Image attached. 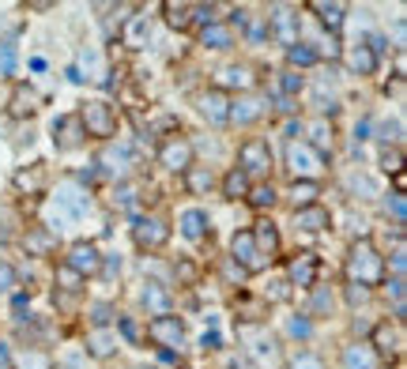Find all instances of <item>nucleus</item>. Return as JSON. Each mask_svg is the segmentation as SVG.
Wrapping results in <instances>:
<instances>
[{"label":"nucleus","mask_w":407,"mask_h":369,"mask_svg":"<svg viewBox=\"0 0 407 369\" xmlns=\"http://www.w3.org/2000/svg\"><path fill=\"white\" fill-rule=\"evenodd\" d=\"M347 279L355 283V287H374V283H381L385 279V260H381V253H377L374 245L366 242H355L351 245V253H347Z\"/></svg>","instance_id":"nucleus-1"},{"label":"nucleus","mask_w":407,"mask_h":369,"mask_svg":"<svg viewBox=\"0 0 407 369\" xmlns=\"http://www.w3.org/2000/svg\"><path fill=\"white\" fill-rule=\"evenodd\" d=\"M286 166H291V173L298 181H313L328 162H325V155H317L305 140H294V143H286Z\"/></svg>","instance_id":"nucleus-2"},{"label":"nucleus","mask_w":407,"mask_h":369,"mask_svg":"<svg viewBox=\"0 0 407 369\" xmlns=\"http://www.w3.org/2000/svg\"><path fill=\"white\" fill-rule=\"evenodd\" d=\"M79 125H83V136L109 140V136L117 132V113H114V106H106V102H87L79 109Z\"/></svg>","instance_id":"nucleus-3"},{"label":"nucleus","mask_w":407,"mask_h":369,"mask_svg":"<svg viewBox=\"0 0 407 369\" xmlns=\"http://www.w3.org/2000/svg\"><path fill=\"white\" fill-rule=\"evenodd\" d=\"M197 109H200V117L208 125H226L230 121V98L219 87L200 91V95H197Z\"/></svg>","instance_id":"nucleus-4"},{"label":"nucleus","mask_w":407,"mask_h":369,"mask_svg":"<svg viewBox=\"0 0 407 369\" xmlns=\"http://www.w3.org/2000/svg\"><path fill=\"white\" fill-rule=\"evenodd\" d=\"M230 253H234V264L242 267V272H264V256H261V249H256L253 242V234L249 230H242V234H234V242H230Z\"/></svg>","instance_id":"nucleus-5"},{"label":"nucleus","mask_w":407,"mask_h":369,"mask_svg":"<svg viewBox=\"0 0 407 369\" xmlns=\"http://www.w3.org/2000/svg\"><path fill=\"white\" fill-rule=\"evenodd\" d=\"M147 336H151L159 347H166V350H174V347L181 350V343H185V324H181L178 317H170V313H166V317H155L151 324H147Z\"/></svg>","instance_id":"nucleus-6"},{"label":"nucleus","mask_w":407,"mask_h":369,"mask_svg":"<svg viewBox=\"0 0 407 369\" xmlns=\"http://www.w3.org/2000/svg\"><path fill=\"white\" fill-rule=\"evenodd\" d=\"M238 170L245 173H268V166H272V151H268V143L264 140H245L242 143V151H238Z\"/></svg>","instance_id":"nucleus-7"},{"label":"nucleus","mask_w":407,"mask_h":369,"mask_svg":"<svg viewBox=\"0 0 407 369\" xmlns=\"http://www.w3.org/2000/svg\"><path fill=\"white\" fill-rule=\"evenodd\" d=\"M132 237H136L140 249H162L166 242H170V226H166L162 219H136Z\"/></svg>","instance_id":"nucleus-8"},{"label":"nucleus","mask_w":407,"mask_h":369,"mask_svg":"<svg viewBox=\"0 0 407 369\" xmlns=\"http://www.w3.org/2000/svg\"><path fill=\"white\" fill-rule=\"evenodd\" d=\"M64 267H72V272L79 275H95L98 267H102V256H98V249L91 245V242H76L68 249V260H64Z\"/></svg>","instance_id":"nucleus-9"},{"label":"nucleus","mask_w":407,"mask_h":369,"mask_svg":"<svg viewBox=\"0 0 407 369\" xmlns=\"http://www.w3.org/2000/svg\"><path fill=\"white\" fill-rule=\"evenodd\" d=\"M159 162L166 166V170H189L192 166V143L189 140H170V143H162L159 147Z\"/></svg>","instance_id":"nucleus-10"},{"label":"nucleus","mask_w":407,"mask_h":369,"mask_svg":"<svg viewBox=\"0 0 407 369\" xmlns=\"http://www.w3.org/2000/svg\"><path fill=\"white\" fill-rule=\"evenodd\" d=\"M53 140H57L61 151H76V147L83 143L79 117H61V121H53Z\"/></svg>","instance_id":"nucleus-11"},{"label":"nucleus","mask_w":407,"mask_h":369,"mask_svg":"<svg viewBox=\"0 0 407 369\" xmlns=\"http://www.w3.org/2000/svg\"><path fill=\"white\" fill-rule=\"evenodd\" d=\"M272 34L291 49V45L298 42V15H294L291 8H275L272 12Z\"/></svg>","instance_id":"nucleus-12"},{"label":"nucleus","mask_w":407,"mask_h":369,"mask_svg":"<svg viewBox=\"0 0 407 369\" xmlns=\"http://www.w3.org/2000/svg\"><path fill=\"white\" fill-rule=\"evenodd\" d=\"M286 272H291V283H298V287H313V279H317V253H298Z\"/></svg>","instance_id":"nucleus-13"},{"label":"nucleus","mask_w":407,"mask_h":369,"mask_svg":"<svg viewBox=\"0 0 407 369\" xmlns=\"http://www.w3.org/2000/svg\"><path fill=\"white\" fill-rule=\"evenodd\" d=\"M377 350L374 343H351L344 350V369H377Z\"/></svg>","instance_id":"nucleus-14"},{"label":"nucleus","mask_w":407,"mask_h":369,"mask_svg":"<svg viewBox=\"0 0 407 369\" xmlns=\"http://www.w3.org/2000/svg\"><path fill=\"white\" fill-rule=\"evenodd\" d=\"M38 106H42V95L34 87H15L12 102H8V113H12V117H31Z\"/></svg>","instance_id":"nucleus-15"},{"label":"nucleus","mask_w":407,"mask_h":369,"mask_svg":"<svg viewBox=\"0 0 407 369\" xmlns=\"http://www.w3.org/2000/svg\"><path fill=\"white\" fill-rule=\"evenodd\" d=\"M261 113H264V102H261V98H253V95L230 102V121H238V125H253Z\"/></svg>","instance_id":"nucleus-16"},{"label":"nucleus","mask_w":407,"mask_h":369,"mask_svg":"<svg viewBox=\"0 0 407 369\" xmlns=\"http://www.w3.org/2000/svg\"><path fill=\"white\" fill-rule=\"evenodd\" d=\"M294 226L305 230V234H317V230H325L328 226V211L325 207H302V211H294Z\"/></svg>","instance_id":"nucleus-17"},{"label":"nucleus","mask_w":407,"mask_h":369,"mask_svg":"<svg viewBox=\"0 0 407 369\" xmlns=\"http://www.w3.org/2000/svg\"><path fill=\"white\" fill-rule=\"evenodd\" d=\"M140 298H144V306L151 309L155 317H166V313H170V290H166L162 283H147Z\"/></svg>","instance_id":"nucleus-18"},{"label":"nucleus","mask_w":407,"mask_h":369,"mask_svg":"<svg viewBox=\"0 0 407 369\" xmlns=\"http://www.w3.org/2000/svg\"><path fill=\"white\" fill-rule=\"evenodd\" d=\"M200 42L208 45V49H230V45H234V31L223 26V23H211V26L200 31Z\"/></svg>","instance_id":"nucleus-19"},{"label":"nucleus","mask_w":407,"mask_h":369,"mask_svg":"<svg viewBox=\"0 0 407 369\" xmlns=\"http://www.w3.org/2000/svg\"><path fill=\"white\" fill-rule=\"evenodd\" d=\"M87 350H91L95 358H109V354L117 350V336H114L109 328H95V331L87 336Z\"/></svg>","instance_id":"nucleus-20"},{"label":"nucleus","mask_w":407,"mask_h":369,"mask_svg":"<svg viewBox=\"0 0 407 369\" xmlns=\"http://www.w3.org/2000/svg\"><path fill=\"white\" fill-rule=\"evenodd\" d=\"M347 68H351V72H358V76H374L377 57L366 49V45H351V49H347Z\"/></svg>","instance_id":"nucleus-21"},{"label":"nucleus","mask_w":407,"mask_h":369,"mask_svg":"<svg viewBox=\"0 0 407 369\" xmlns=\"http://www.w3.org/2000/svg\"><path fill=\"white\" fill-rule=\"evenodd\" d=\"M249 234H253V242H256V249H261L264 260H272L275 249H279V234H275V226L272 223H261L256 230H249Z\"/></svg>","instance_id":"nucleus-22"},{"label":"nucleus","mask_w":407,"mask_h":369,"mask_svg":"<svg viewBox=\"0 0 407 369\" xmlns=\"http://www.w3.org/2000/svg\"><path fill=\"white\" fill-rule=\"evenodd\" d=\"M219 83H223V87H238V91H249L253 87V72L245 68V64H230V68H223L219 72Z\"/></svg>","instance_id":"nucleus-23"},{"label":"nucleus","mask_w":407,"mask_h":369,"mask_svg":"<svg viewBox=\"0 0 407 369\" xmlns=\"http://www.w3.org/2000/svg\"><path fill=\"white\" fill-rule=\"evenodd\" d=\"M204 230H208V215H204L200 207H189V211L181 215V234L189 237V242H200Z\"/></svg>","instance_id":"nucleus-24"},{"label":"nucleus","mask_w":407,"mask_h":369,"mask_svg":"<svg viewBox=\"0 0 407 369\" xmlns=\"http://www.w3.org/2000/svg\"><path fill=\"white\" fill-rule=\"evenodd\" d=\"M309 8L321 15V23H325L328 31H339V26H344V12H347L344 4H336V0H332V4H325V0H313Z\"/></svg>","instance_id":"nucleus-25"},{"label":"nucleus","mask_w":407,"mask_h":369,"mask_svg":"<svg viewBox=\"0 0 407 369\" xmlns=\"http://www.w3.org/2000/svg\"><path fill=\"white\" fill-rule=\"evenodd\" d=\"M321 196V184L317 181H294L291 184V200H294V211L302 207H313V200Z\"/></svg>","instance_id":"nucleus-26"},{"label":"nucleus","mask_w":407,"mask_h":369,"mask_svg":"<svg viewBox=\"0 0 407 369\" xmlns=\"http://www.w3.org/2000/svg\"><path fill=\"white\" fill-rule=\"evenodd\" d=\"M147 38H151V19H147V15H132V23H128V31H125V45L140 49V45H147Z\"/></svg>","instance_id":"nucleus-27"},{"label":"nucleus","mask_w":407,"mask_h":369,"mask_svg":"<svg viewBox=\"0 0 407 369\" xmlns=\"http://www.w3.org/2000/svg\"><path fill=\"white\" fill-rule=\"evenodd\" d=\"M286 61H291V72H294V68H313V64H317V49H309V45L294 42L291 49H286Z\"/></svg>","instance_id":"nucleus-28"},{"label":"nucleus","mask_w":407,"mask_h":369,"mask_svg":"<svg viewBox=\"0 0 407 369\" xmlns=\"http://www.w3.org/2000/svg\"><path fill=\"white\" fill-rule=\"evenodd\" d=\"M249 192V178L242 170H230L226 178H223V196H230V200H238V196H245Z\"/></svg>","instance_id":"nucleus-29"},{"label":"nucleus","mask_w":407,"mask_h":369,"mask_svg":"<svg viewBox=\"0 0 407 369\" xmlns=\"http://www.w3.org/2000/svg\"><path fill=\"white\" fill-rule=\"evenodd\" d=\"M185 173H189V189L197 192V196H200V192H208L211 184H215V178H211V170H208V166H189Z\"/></svg>","instance_id":"nucleus-30"},{"label":"nucleus","mask_w":407,"mask_h":369,"mask_svg":"<svg viewBox=\"0 0 407 369\" xmlns=\"http://www.w3.org/2000/svg\"><path fill=\"white\" fill-rule=\"evenodd\" d=\"M53 245H57V237H53L49 230H34V234H26V249H31V253H38V256H45Z\"/></svg>","instance_id":"nucleus-31"},{"label":"nucleus","mask_w":407,"mask_h":369,"mask_svg":"<svg viewBox=\"0 0 407 369\" xmlns=\"http://www.w3.org/2000/svg\"><path fill=\"white\" fill-rule=\"evenodd\" d=\"M61 204L68 207V215H83V211H87V196H83L79 189H61Z\"/></svg>","instance_id":"nucleus-32"},{"label":"nucleus","mask_w":407,"mask_h":369,"mask_svg":"<svg viewBox=\"0 0 407 369\" xmlns=\"http://www.w3.org/2000/svg\"><path fill=\"white\" fill-rule=\"evenodd\" d=\"M309 136H313V143H309V147H313L317 155H325L328 147H332V128H328L325 121H317V125H313V128H309Z\"/></svg>","instance_id":"nucleus-33"},{"label":"nucleus","mask_w":407,"mask_h":369,"mask_svg":"<svg viewBox=\"0 0 407 369\" xmlns=\"http://www.w3.org/2000/svg\"><path fill=\"white\" fill-rule=\"evenodd\" d=\"M162 12H166V23H170V26H178V31L189 26V12H192L189 4H166Z\"/></svg>","instance_id":"nucleus-34"},{"label":"nucleus","mask_w":407,"mask_h":369,"mask_svg":"<svg viewBox=\"0 0 407 369\" xmlns=\"http://www.w3.org/2000/svg\"><path fill=\"white\" fill-rule=\"evenodd\" d=\"M128 159H132V155H128V147H117V151H106V155H102L106 170H114V173H125V170H128Z\"/></svg>","instance_id":"nucleus-35"},{"label":"nucleus","mask_w":407,"mask_h":369,"mask_svg":"<svg viewBox=\"0 0 407 369\" xmlns=\"http://www.w3.org/2000/svg\"><path fill=\"white\" fill-rule=\"evenodd\" d=\"M245 196H249V204H253V207H272L275 204V189H272V184H256V189L245 192Z\"/></svg>","instance_id":"nucleus-36"},{"label":"nucleus","mask_w":407,"mask_h":369,"mask_svg":"<svg viewBox=\"0 0 407 369\" xmlns=\"http://www.w3.org/2000/svg\"><path fill=\"white\" fill-rule=\"evenodd\" d=\"M400 343H404V336H400L396 328H388V324L377 328V347H381V350H400ZM377 347H374V350H377Z\"/></svg>","instance_id":"nucleus-37"},{"label":"nucleus","mask_w":407,"mask_h":369,"mask_svg":"<svg viewBox=\"0 0 407 369\" xmlns=\"http://www.w3.org/2000/svg\"><path fill=\"white\" fill-rule=\"evenodd\" d=\"M42 181H45L42 166H34L31 173H20V178H15V184H20L23 192H38V189H42Z\"/></svg>","instance_id":"nucleus-38"},{"label":"nucleus","mask_w":407,"mask_h":369,"mask_svg":"<svg viewBox=\"0 0 407 369\" xmlns=\"http://www.w3.org/2000/svg\"><path fill=\"white\" fill-rule=\"evenodd\" d=\"M12 68H15V45L4 42L0 45V76H12Z\"/></svg>","instance_id":"nucleus-39"},{"label":"nucleus","mask_w":407,"mask_h":369,"mask_svg":"<svg viewBox=\"0 0 407 369\" xmlns=\"http://www.w3.org/2000/svg\"><path fill=\"white\" fill-rule=\"evenodd\" d=\"M400 132H404V128H400V121H385L381 128H377V140H385V143H396V140H400Z\"/></svg>","instance_id":"nucleus-40"},{"label":"nucleus","mask_w":407,"mask_h":369,"mask_svg":"<svg viewBox=\"0 0 407 369\" xmlns=\"http://www.w3.org/2000/svg\"><path fill=\"white\" fill-rule=\"evenodd\" d=\"M57 283H61L64 290H79V275L72 272V267H64V264L57 267Z\"/></svg>","instance_id":"nucleus-41"},{"label":"nucleus","mask_w":407,"mask_h":369,"mask_svg":"<svg viewBox=\"0 0 407 369\" xmlns=\"http://www.w3.org/2000/svg\"><path fill=\"white\" fill-rule=\"evenodd\" d=\"M91 320H95L98 328H106L109 320H114V309H109L106 301H98V306H91Z\"/></svg>","instance_id":"nucleus-42"},{"label":"nucleus","mask_w":407,"mask_h":369,"mask_svg":"<svg viewBox=\"0 0 407 369\" xmlns=\"http://www.w3.org/2000/svg\"><path fill=\"white\" fill-rule=\"evenodd\" d=\"M388 207H392V219L404 226V219H407V200H404V192H392V200H388Z\"/></svg>","instance_id":"nucleus-43"},{"label":"nucleus","mask_w":407,"mask_h":369,"mask_svg":"<svg viewBox=\"0 0 407 369\" xmlns=\"http://www.w3.org/2000/svg\"><path fill=\"white\" fill-rule=\"evenodd\" d=\"M351 189L355 192H366V196H377V184L366 178V173H355V178H351Z\"/></svg>","instance_id":"nucleus-44"},{"label":"nucleus","mask_w":407,"mask_h":369,"mask_svg":"<svg viewBox=\"0 0 407 369\" xmlns=\"http://www.w3.org/2000/svg\"><path fill=\"white\" fill-rule=\"evenodd\" d=\"M291 369H325V362H321L317 354H298V358L291 362Z\"/></svg>","instance_id":"nucleus-45"},{"label":"nucleus","mask_w":407,"mask_h":369,"mask_svg":"<svg viewBox=\"0 0 407 369\" xmlns=\"http://www.w3.org/2000/svg\"><path fill=\"white\" fill-rule=\"evenodd\" d=\"M302 76H298V72H291V68H286L283 72V95H294V91H302Z\"/></svg>","instance_id":"nucleus-46"},{"label":"nucleus","mask_w":407,"mask_h":369,"mask_svg":"<svg viewBox=\"0 0 407 369\" xmlns=\"http://www.w3.org/2000/svg\"><path fill=\"white\" fill-rule=\"evenodd\" d=\"M309 309L313 313H328L332 309V294L328 290H317V294H313V301H309Z\"/></svg>","instance_id":"nucleus-47"},{"label":"nucleus","mask_w":407,"mask_h":369,"mask_svg":"<svg viewBox=\"0 0 407 369\" xmlns=\"http://www.w3.org/2000/svg\"><path fill=\"white\" fill-rule=\"evenodd\" d=\"M12 287H15V272L8 264H0V294H8Z\"/></svg>","instance_id":"nucleus-48"},{"label":"nucleus","mask_w":407,"mask_h":369,"mask_svg":"<svg viewBox=\"0 0 407 369\" xmlns=\"http://www.w3.org/2000/svg\"><path fill=\"white\" fill-rule=\"evenodd\" d=\"M404 267H407V253H404V245H396V253H392V272H396V279H404Z\"/></svg>","instance_id":"nucleus-49"},{"label":"nucleus","mask_w":407,"mask_h":369,"mask_svg":"<svg viewBox=\"0 0 407 369\" xmlns=\"http://www.w3.org/2000/svg\"><path fill=\"white\" fill-rule=\"evenodd\" d=\"M192 12H197V19H200L204 26H211V23H215V8H211V4H197Z\"/></svg>","instance_id":"nucleus-50"},{"label":"nucleus","mask_w":407,"mask_h":369,"mask_svg":"<svg viewBox=\"0 0 407 369\" xmlns=\"http://www.w3.org/2000/svg\"><path fill=\"white\" fill-rule=\"evenodd\" d=\"M286 331H291V336H298V339H305V336H309V320H298V317H294L291 324H286Z\"/></svg>","instance_id":"nucleus-51"},{"label":"nucleus","mask_w":407,"mask_h":369,"mask_svg":"<svg viewBox=\"0 0 407 369\" xmlns=\"http://www.w3.org/2000/svg\"><path fill=\"white\" fill-rule=\"evenodd\" d=\"M366 298H369L366 287H351V290H347V301H351V306H362Z\"/></svg>","instance_id":"nucleus-52"},{"label":"nucleus","mask_w":407,"mask_h":369,"mask_svg":"<svg viewBox=\"0 0 407 369\" xmlns=\"http://www.w3.org/2000/svg\"><path fill=\"white\" fill-rule=\"evenodd\" d=\"M385 170H388V173H400V170H404V166H400V155H396V151H385Z\"/></svg>","instance_id":"nucleus-53"},{"label":"nucleus","mask_w":407,"mask_h":369,"mask_svg":"<svg viewBox=\"0 0 407 369\" xmlns=\"http://www.w3.org/2000/svg\"><path fill=\"white\" fill-rule=\"evenodd\" d=\"M226 279H230V283H242V279H245V272H242V267H238L234 260H230V264H226Z\"/></svg>","instance_id":"nucleus-54"},{"label":"nucleus","mask_w":407,"mask_h":369,"mask_svg":"<svg viewBox=\"0 0 407 369\" xmlns=\"http://www.w3.org/2000/svg\"><path fill=\"white\" fill-rule=\"evenodd\" d=\"M200 343H204V350H215V347H219V331H204Z\"/></svg>","instance_id":"nucleus-55"},{"label":"nucleus","mask_w":407,"mask_h":369,"mask_svg":"<svg viewBox=\"0 0 407 369\" xmlns=\"http://www.w3.org/2000/svg\"><path fill=\"white\" fill-rule=\"evenodd\" d=\"M302 132H305V125H302V121H291V125H286V136H291V143L298 140Z\"/></svg>","instance_id":"nucleus-56"},{"label":"nucleus","mask_w":407,"mask_h":369,"mask_svg":"<svg viewBox=\"0 0 407 369\" xmlns=\"http://www.w3.org/2000/svg\"><path fill=\"white\" fill-rule=\"evenodd\" d=\"M230 369H256V366H253V358H245V354H238V358H234V362H230Z\"/></svg>","instance_id":"nucleus-57"},{"label":"nucleus","mask_w":407,"mask_h":369,"mask_svg":"<svg viewBox=\"0 0 407 369\" xmlns=\"http://www.w3.org/2000/svg\"><path fill=\"white\" fill-rule=\"evenodd\" d=\"M366 136H369V121H358V128H355V143H358V140H366Z\"/></svg>","instance_id":"nucleus-58"},{"label":"nucleus","mask_w":407,"mask_h":369,"mask_svg":"<svg viewBox=\"0 0 407 369\" xmlns=\"http://www.w3.org/2000/svg\"><path fill=\"white\" fill-rule=\"evenodd\" d=\"M249 38L261 42V38H264V23H253V26H249Z\"/></svg>","instance_id":"nucleus-59"},{"label":"nucleus","mask_w":407,"mask_h":369,"mask_svg":"<svg viewBox=\"0 0 407 369\" xmlns=\"http://www.w3.org/2000/svg\"><path fill=\"white\" fill-rule=\"evenodd\" d=\"M121 207H132V189H121Z\"/></svg>","instance_id":"nucleus-60"},{"label":"nucleus","mask_w":407,"mask_h":369,"mask_svg":"<svg viewBox=\"0 0 407 369\" xmlns=\"http://www.w3.org/2000/svg\"><path fill=\"white\" fill-rule=\"evenodd\" d=\"M23 313H26V298H15V317L23 320Z\"/></svg>","instance_id":"nucleus-61"}]
</instances>
